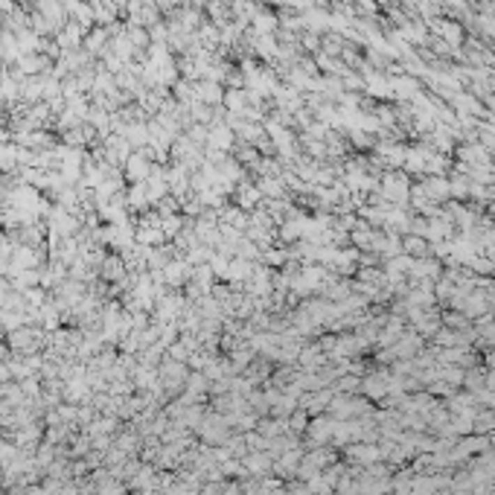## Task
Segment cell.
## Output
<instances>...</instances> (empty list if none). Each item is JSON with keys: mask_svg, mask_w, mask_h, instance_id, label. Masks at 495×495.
Masks as SVG:
<instances>
[{"mask_svg": "<svg viewBox=\"0 0 495 495\" xmlns=\"http://www.w3.org/2000/svg\"><path fill=\"white\" fill-rule=\"evenodd\" d=\"M102 277L108 280V283H120V280H125V262L120 257H105L102 259Z\"/></svg>", "mask_w": 495, "mask_h": 495, "instance_id": "obj_1", "label": "cell"}]
</instances>
